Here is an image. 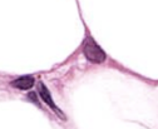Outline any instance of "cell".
Listing matches in <instances>:
<instances>
[{"label": "cell", "instance_id": "3957f363", "mask_svg": "<svg viewBox=\"0 0 158 129\" xmlns=\"http://www.w3.org/2000/svg\"><path fill=\"white\" fill-rule=\"evenodd\" d=\"M35 83V79L31 75H23V77H19L16 79H14L10 85L19 89V90H29L30 88H33Z\"/></svg>", "mask_w": 158, "mask_h": 129}, {"label": "cell", "instance_id": "7a4b0ae2", "mask_svg": "<svg viewBox=\"0 0 158 129\" xmlns=\"http://www.w3.org/2000/svg\"><path fill=\"white\" fill-rule=\"evenodd\" d=\"M39 95H40V98L43 99V102H44L50 109L54 110L55 114H56L58 117H60V118L65 119L63 112H62V110L56 107V104L54 103V100H53V98H52V94H50L49 89H48V88L44 85V83H42V82H40V84H39Z\"/></svg>", "mask_w": 158, "mask_h": 129}, {"label": "cell", "instance_id": "6da1fadb", "mask_svg": "<svg viewBox=\"0 0 158 129\" xmlns=\"http://www.w3.org/2000/svg\"><path fill=\"white\" fill-rule=\"evenodd\" d=\"M83 54L87 58V60L93 64H102V63H104V60L107 58L104 50L98 45L97 42L93 38H90V36H88L84 40Z\"/></svg>", "mask_w": 158, "mask_h": 129}]
</instances>
